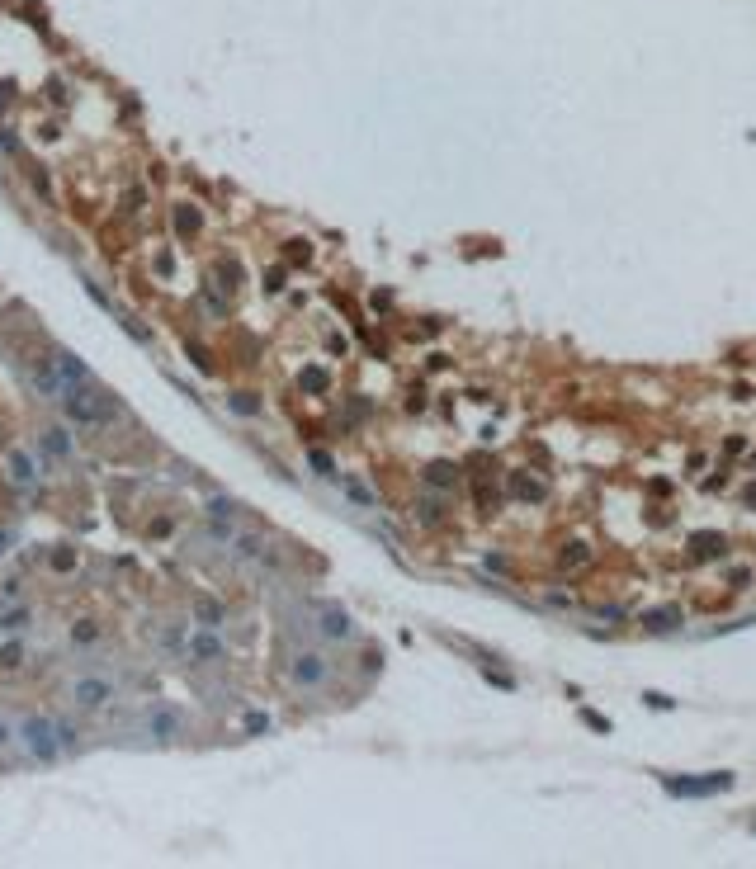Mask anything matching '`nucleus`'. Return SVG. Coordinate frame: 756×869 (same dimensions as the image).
I'll list each match as a JSON object with an SVG mask.
<instances>
[{"instance_id":"2","label":"nucleus","mask_w":756,"mask_h":869,"mask_svg":"<svg viewBox=\"0 0 756 869\" xmlns=\"http://www.w3.org/2000/svg\"><path fill=\"white\" fill-rule=\"evenodd\" d=\"M738 784V775L733 770H709V775H666L662 779V789L666 794H676V799H709V794H724V789H733Z\"/></svg>"},{"instance_id":"13","label":"nucleus","mask_w":756,"mask_h":869,"mask_svg":"<svg viewBox=\"0 0 756 869\" xmlns=\"http://www.w3.org/2000/svg\"><path fill=\"white\" fill-rule=\"evenodd\" d=\"M681 624V610L676 605H666V610H652V615H643V629H652V633H666V629H676Z\"/></svg>"},{"instance_id":"12","label":"nucleus","mask_w":756,"mask_h":869,"mask_svg":"<svg viewBox=\"0 0 756 869\" xmlns=\"http://www.w3.org/2000/svg\"><path fill=\"white\" fill-rule=\"evenodd\" d=\"M298 388L303 393H312V397H322L331 388V378H327V369H317V364H307V369H298Z\"/></svg>"},{"instance_id":"20","label":"nucleus","mask_w":756,"mask_h":869,"mask_svg":"<svg viewBox=\"0 0 756 869\" xmlns=\"http://www.w3.org/2000/svg\"><path fill=\"white\" fill-rule=\"evenodd\" d=\"M232 515H236L232 501H222V496H218V501H208V520H232Z\"/></svg>"},{"instance_id":"7","label":"nucleus","mask_w":756,"mask_h":869,"mask_svg":"<svg viewBox=\"0 0 756 869\" xmlns=\"http://www.w3.org/2000/svg\"><path fill=\"white\" fill-rule=\"evenodd\" d=\"M317 633L327 638V643H346L350 633H355V624H350L346 610H336V605H327L322 615H317Z\"/></svg>"},{"instance_id":"1","label":"nucleus","mask_w":756,"mask_h":869,"mask_svg":"<svg viewBox=\"0 0 756 869\" xmlns=\"http://www.w3.org/2000/svg\"><path fill=\"white\" fill-rule=\"evenodd\" d=\"M62 411H66V421H76V426H104V421L118 416V402H114L104 388L80 383V388L62 393Z\"/></svg>"},{"instance_id":"27","label":"nucleus","mask_w":756,"mask_h":869,"mask_svg":"<svg viewBox=\"0 0 756 869\" xmlns=\"http://www.w3.org/2000/svg\"><path fill=\"white\" fill-rule=\"evenodd\" d=\"M180 643H185V629H166V633H161V648H166V652H175Z\"/></svg>"},{"instance_id":"32","label":"nucleus","mask_w":756,"mask_h":869,"mask_svg":"<svg viewBox=\"0 0 756 869\" xmlns=\"http://www.w3.org/2000/svg\"><path fill=\"white\" fill-rule=\"evenodd\" d=\"M85 293H90V298L99 302V307H109V293H104V288H99V284H85Z\"/></svg>"},{"instance_id":"14","label":"nucleus","mask_w":756,"mask_h":869,"mask_svg":"<svg viewBox=\"0 0 756 869\" xmlns=\"http://www.w3.org/2000/svg\"><path fill=\"white\" fill-rule=\"evenodd\" d=\"M454 482H458L454 463H430V468H425V487H454Z\"/></svg>"},{"instance_id":"25","label":"nucleus","mask_w":756,"mask_h":869,"mask_svg":"<svg viewBox=\"0 0 756 869\" xmlns=\"http://www.w3.org/2000/svg\"><path fill=\"white\" fill-rule=\"evenodd\" d=\"M288 255H293V265H307V260H312L307 241H288Z\"/></svg>"},{"instance_id":"29","label":"nucleus","mask_w":756,"mask_h":869,"mask_svg":"<svg viewBox=\"0 0 756 869\" xmlns=\"http://www.w3.org/2000/svg\"><path fill=\"white\" fill-rule=\"evenodd\" d=\"M255 407H260V402H255V397H246V393L232 397V411H241V416H246V411H255Z\"/></svg>"},{"instance_id":"22","label":"nucleus","mask_w":756,"mask_h":869,"mask_svg":"<svg viewBox=\"0 0 756 869\" xmlns=\"http://www.w3.org/2000/svg\"><path fill=\"white\" fill-rule=\"evenodd\" d=\"M577 562H586V548H582V543H567V548H563V567H577Z\"/></svg>"},{"instance_id":"35","label":"nucleus","mask_w":756,"mask_h":869,"mask_svg":"<svg viewBox=\"0 0 756 869\" xmlns=\"http://www.w3.org/2000/svg\"><path fill=\"white\" fill-rule=\"evenodd\" d=\"M747 506H752V510H756V482H752V491H747Z\"/></svg>"},{"instance_id":"19","label":"nucleus","mask_w":756,"mask_h":869,"mask_svg":"<svg viewBox=\"0 0 756 869\" xmlns=\"http://www.w3.org/2000/svg\"><path fill=\"white\" fill-rule=\"evenodd\" d=\"M199 619H204L208 629H218V619H222V605H218V600H199Z\"/></svg>"},{"instance_id":"18","label":"nucleus","mask_w":756,"mask_h":869,"mask_svg":"<svg viewBox=\"0 0 756 869\" xmlns=\"http://www.w3.org/2000/svg\"><path fill=\"white\" fill-rule=\"evenodd\" d=\"M43 444H47V454H57V459H71V435H62V430H47Z\"/></svg>"},{"instance_id":"11","label":"nucleus","mask_w":756,"mask_h":869,"mask_svg":"<svg viewBox=\"0 0 756 869\" xmlns=\"http://www.w3.org/2000/svg\"><path fill=\"white\" fill-rule=\"evenodd\" d=\"M194 657H199V662H222V638L213 629H204L194 638Z\"/></svg>"},{"instance_id":"3","label":"nucleus","mask_w":756,"mask_h":869,"mask_svg":"<svg viewBox=\"0 0 756 869\" xmlns=\"http://www.w3.org/2000/svg\"><path fill=\"white\" fill-rule=\"evenodd\" d=\"M19 742H24V751H29L33 760H43V765H52V760L62 756V746H57V727L47 723V718H38V713H29L24 723H19Z\"/></svg>"},{"instance_id":"10","label":"nucleus","mask_w":756,"mask_h":869,"mask_svg":"<svg viewBox=\"0 0 756 869\" xmlns=\"http://www.w3.org/2000/svg\"><path fill=\"white\" fill-rule=\"evenodd\" d=\"M171 222H175V232H180V237H199V227H204V213H199L194 204H180V208L171 213Z\"/></svg>"},{"instance_id":"6","label":"nucleus","mask_w":756,"mask_h":869,"mask_svg":"<svg viewBox=\"0 0 756 869\" xmlns=\"http://www.w3.org/2000/svg\"><path fill=\"white\" fill-rule=\"evenodd\" d=\"M142 727H147V737H152V742H175V737L185 732V718H180L171 704H152V709H147V718H142Z\"/></svg>"},{"instance_id":"16","label":"nucleus","mask_w":756,"mask_h":869,"mask_svg":"<svg viewBox=\"0 0 756 869\" xmlns=\"http://www.w3.org/2000/svg\"><path fill=\"white\" fill-rule=\"evenodd\" d=\"M511 491H516L520 501H544V482H535V477H511Z\"/></svg>"},{"instance_id":"15","label":"nucleus","mask_w":756,"mask_h":869,"mask_svg":"<svg viewBox=\"0 0 756 869\" xmlns=\"http://www.w3.org/2000/svg\"><path fill=\"white\" fill-rule=\"evenodd\" d=\"M10 477H15V482H24V487H33V482H38L29 454H10Z\"/></svg>"},{"instance_id":"33","label":"nucleus","mask_w":756,"mask_h":869,"mask_svg":"<svg viewBox=\"0 0 756 869\" xmlns=\"http://www.w3.org/2000/svg\"><path fill=\"white\" fill-rule=\"evenodd\" d=\"M312 468H317V473H331V459L322 454V449H312Z\"/></svg>"},{"instance_id":"36","label":"nucleus","mask_w":756,"mask_h":869,"mask_svg":"<svg viewBox=\"0 0 756 869\" xmlns=\"http://www.w3.org/2000/svg\"><path fill=\"white\" fill-rule=\"evenodd\" d=\"M5 543H10V529H0V553H5Z\"/></svg>"},{"instance_id":"31","label":"nucleus","mask_w":756,"mask_h":869,"mask_svg":"<svg viewBox=\"0 0 756 869\" xmlns=\"http://www.w3.org/2000/svg\"><path fill=\"white\" fill-rule=\"evenodd\" d=\"M643 699H647V704H652V709H671V699H666V695H657V690H647Z\"/></svg>"},{"instance_id":"34","label":"nucleus","mask_w":756,"mask_h":869,"mask_svg":"<svg viewBox=\"0 0 756 869\" xmlns=\"http://www.w3.org/2000/svg\"><path fill=\"white\" fill-rule=\"evenodd\" d=\"M10 737H15V732H10V723H5V718H0V751L10 746Z\"/></svg>"},{"instance_id":"21","label":"nucleus","mask_w":756,"mask_h":869,"mask_svg":"<svg viewBox=\"0 0 756 869\" xmlns=\"http://www.w3.org/2000/svg\"><path fill=\"white\" fill-rule=\"evenodd\" d=\"M24 624H29V610H10V615L0 619V629H5V633H15V629H24Z\"/></svg>"},{"instance_id":"37","label":"nucleus","mask_w":756,"mask_h":869,"mask_svg":"<svg viewBox=\"0 0 756 869\" xmlns=\"http://www.w3.org/2000/svg\"><path fill=\"white\" fill-rule=\"evenodd\" d=\"M0 113H5V90H0Z\"/></svg>"},{"instance_id":"5","label":"nucleus","mask_w":756,"mask_h":869,"mask_svg":"<svg viewBox=\"0 0 756 869\" xmlns=\"http://www.w3.org/2000/svg\"><path fill=\"white\" fill-rule=\"evenodd\" d=\"M288 680L298 690H322L331 680V662L322 652H298V657H288Z\"/></svg>"},{"instance_id":"23","label":"nucleus","mask_w":756,"mask_h":869,"mask_svg":"<svg viewBox=\"0 0 756 869\" xmlns=\"http://www.w3.org/2000/svg\"><path fill=\"white\" fill-rule=\"evenodd\" d=\"M52 567H57V572H71V567H76V553H71V548H57V553H52Z\"/></svg>"},{"instance_id":"26","label":"nucleus","mask_w":756,"mask_h":869,"mask_svg":"<svg viewBox=\"0 0 756 869\" xmlns=\"http://www.w3.org/2000/svg\"><path fill=\"white\" fill-rule=\"evenodd\" d=\"M346 491L355 496V501H360V506H374V491H369V487H360V482H346Z\"/></svg>"},{"instance_id":"30","label":"nucleus","mask_w":756,"mask_h":869,"mask_svg":"<svg viewBox=\"0 0 756 869\" xmlns=\"http://www.w3.org/2000/svg\"><path fill=\"white\" fill-rule=\"evenodd\" d=\"M94 633H99V629H94L90 619H80V624H76V643H94Z\"/></svg>"},{"instance_id":"28","label":"nucleus","mask_w":756,"mask_h":869,"mask_svg":"<svg viewBox=\"0 0 756 869\" xmlns=\"http://www.w3.org/2000/svg\"><path fill=\"white\" fill-rule=\"evenodd\" d=\"M57 727V746H76V727L71 723H52Z\"/></svg>"},{"instance_id":"8","label":"nucleus","mask_w":756,"mask_h":869,"mask_svg":"<svg viewBox=\"0 0 756 869\" xmlns=\"http://www.w3.org/2000/svg\"><path fill=\"white\" fill-rule=\"evenodd\" d=\"M52 374H57V388H62V393H71V388H80V383H90V369H85L76 355H57V359H52Z\"/></svg>"},{"instance_id":"4","label":"nucleus","mask_w":756,"mask_h":869,"mask_svg":"<svg viewBox=\"0 0 756 869\" xmlns=\"http://www.w3.org/2000/svg\"><path fill=\"white\" fill-rule=\"evenodd\" d=\"M114 699H118V685H114L109 676H80V680H71V704L85 709V713L109 709Z\"/></svg>"},{"instance_id":"17","label":"nucleus","mask_w":756,"mask_h":869,"mask_svg":"<svg viewBox=\"0 0 756 869\" xmlns=\"http://www.w3.org/2000/svg\"><path fill=\"white\" fill-rule=\"evenodd\" d=\"M719 548H724V538H719V534H695L690 538V553L695 557H714Z\"/></svg>"},{"instance_id":"24","label":"nucleus","mask_w":756,"mask_h":869,"mask_svg":"<svg viewBox=\"0 0 756 869\" xmlns=\"http://www.w3.org/2000/svg\"><path fill=\"white\" fill-rule=\"evenodd\" d=\"M19 652H24V648H19V643H10V648H0V666H5V671H15V666H19Z\"/></svg>"},{"instance_id":"9","label":"nucleus","mask_w":756,"mask_h":869,"mask_svg":"<svg viewBox=\"0 0 756 869\" xmlns=\"http://www.w3.org/2000/svg\"><path fill=\"white\" fill-rule=\"evenodd\" d=\"M265 553H269V548L255 534H232V557H236V562H260Z\"/></svg>"}]
</instances>
